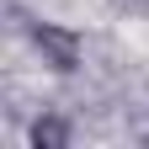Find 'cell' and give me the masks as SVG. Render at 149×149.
I'll return each instance as SVG.
<instances>
[{
  "label": "cell",
  "instance_id": "cell-1",
  "mask_svg": "<svg viewBox=\"0 0 149 149\" xmlns=\"http://www.w3.org/2000/svg\"><path fill=\"white\" fill-rule=\"evenodd\" d=\"M27 43L37 48V59H43L53 74H74L85 59V37L64 27V22H27Z\"/></svg>",
  "mask_w": 149,
  "mask_h": 149
},
{
  "label": "cell",
  "instance_id": "cell-2",
  "mask_svg": "<svg viewBox=\"0 0 149 149\" xmlns=\"http://www.w3.org/2000/svg\"><path fill=\"white\" fill-rule=\"evenodd\" d=\"M69 139H74V128L64 117H53V112H43V117L27 128V144L32 149H69Z\"/></svg>",
  "mask_w": 149,
  "mask_h": 149
},
{
  "label": "cell",
  "instance_id": "cell-3",
  "mask_svg": "<svg viewBox=\"0 0 149 149\" xmlns=\"http://www.w3.org/2000/svg\"><path fill=\"white\" fill-rule=\"evenodd\" d=\"M117 6H128V11H149V0H117Z\"/></svg>",
  "mask_w": 149,
  "mask_h": 149
}]
</instances>
